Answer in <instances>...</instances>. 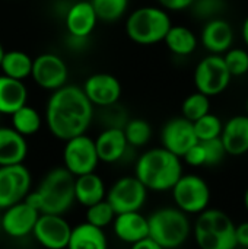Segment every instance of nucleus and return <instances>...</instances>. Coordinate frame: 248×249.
Instances as JSON below:
<instances>
[{
	"instance_id": "423d86ee",
	"label": "nucleus",
	"mask_w": 248,
	"mask_h": 249,
	"mask_svg": "<svg viewBox=\"0 0 248 249\" xmlns=\"http://www.w3.org/2000/svg\"><path fill=\"white\" fill-rule=\"evenodd\" d=\"M171 26V18L165 9L143 6L129 15L126 20V34L136 44L153 45L164 41Z\"/></svg>"
},
{
	"instance_id": "ea45409f",
	"label": "nucleus",
	"mask_w": 248,
	"mask_h": 249,
	"mask_svg": "<svg viewBox=\"0 0 248 249\" xmlns=\"http://www.w3.org/2000/svg\"><path fill=\"white\" fill-rule=\"evenodd\" d=\"M235 241L237 248L248 249V220L235 225Z\"/></svg>"
},
{
	"instance_id": "4468645a",
	"label": "nucleus",
	"mask_w": 248,
	"mask_h": 249,
	"mask_svg": "<svg viewBox=\"0 0 248 249\" xmlns=\"http://www.w3.org/2000/svg\"><path fill=\"white\" fill-rule=\"evenodd\" d=\"M161 143L165 150L181 159L194 144L199 143V140L196 137L193 123L183 117H177L162 127Z\"/></svg>"
},
{
	"instance_id": "f704fd0d",
	"label": "nucleus",
	"mask_w": 248,
	"mask_h": 249,
	"mask_svg": "<svg viewBox=\"0 0 248 249\" xmlns=\"http://www.w3.org/2000/svg\"><path fill=\"white\" fill-rule=\"evenodd\" d=\"M231 76H244L248 73V51L244 48H229L222 54Z\"/></svg>"
},
{
	"instance_id": "412c9836",
	"label": "nucleus",
	"mask_w": 248,
	"mask_h": 249,
	"mask_svg": "<svg viewBox=\"0 0 248 249\" xmlns=\"http://www.w3.org/2000/svg\"><path fill=\"white\" fill-rule=\"evenodd\" d=\"M221 142L227 155L243 156L248 153V117L235 115L229 118L221 133Z\"/></svg>"
},
{
	"instance_id": "1a4fd4ad",
	"label": "nucleus",
	"mask_w": 248,
	"mask_h": 249,
	"mask_svg": "<svg viewBox=\"0 0 248 249\" xmlns=\"http://www.w3.org/2000/svg\"><path fill=\"white\" fill-rule=\"evenodd\" d=\"M98 163L99 159L96 155L95 142L89 136L80 134L64 142L63 168L75 178L95 172Z\"/></svg>"
},
{
	"instance_id": "f03ea898",
	"label": "nucleus",
	"mask_w": 248,
	"mask_h": 249,
	"mask_svg": "<svg viewBox=\"0 0 248 249\" xmlns=\"http://www.w3.org/2000/svg\"><path fill=\"white\" fill-rule=\"evenodd\" d=\"M183 175L181 159L164 147H153L142 153L134 166V177L148 191H171Z\"/></svg>"
},
{
	"instance_id": "dca6fc26",
	"label": "nucleus",
	"mask_w": 248,
	"mask_h": 249,
	"mask_svg": "<svg viewBox=\"0 0 248 249\" xmlns=\"http://www.w3.org/2000/svg\"><path fill=\"white\" fill-rule=\"evenodd\" d=\"M39 213L29 207L25 201L16 203L3 210L0 226L1 231L10 238H25L32 233Z\"/></svg>"
},
{
	"instance_id": "9d476101",
	"label": "nucleus",
	"mask_w": 248,
	"mask_h": 249,
	"mask_svg": "<svg viewBox=\"0 0 248 249\" xmlns=\"http://www.w3.org/2000/svg\"><path fill=\"white\" fill-rule=\"evenodd\" d=\"M148 198V190L133 175L117 179L107 191L105 200L110 203L115 214L140 212Z\"/></svg>"
},
{
	"instance_id": "f3484780",
	"label": "nucleus",
	"mask_w": 248,
	"mask_h": 249,
	"mask_svg": "<svg viewBox=\"0 0 248 249\" xmlns=\"http://www.w3.org/2000/svg\"><path fill=\"white\" fill-rule=\"evenodd\" d=\"M200 42L210 54L222 55L234 42V29L231 23L222 18L210 19L202 29Z\"/></svg>"
},
{
	"instance_id": "39448f33",
	"label": "nucleus",
	"mask_w": 248,
	"mask_h": 249,
	"mask_svg": "<svg viewBox=\"0 0 248 249\" xmlns=\"http://www.w3.org/2000/svg\"><path fill=\"white\" fill-rule=\"evenodd\" d=\"M149 238L164 249L183 247L191 235V223L177 207H164L148 217Z\"/></svg>"
},
{
	"instance_id": "a19ab883",
	"label": "nucleus",
	"mask_w": 248,
	"mask_h": 249,
	"mask_svg": "<svg viewBox=\"0 0 248 249\" xmlns=\"http://www.w3.org/2000/svg\"><path fill=\"white\" fill-rule=\"evenodd\" d=\"M132 249H164L162 247H159L155 241H152L151 238H145L136 244L132 245Z\"/></svg>"
},
{
	"instance_id": "2f4dec72",
	"label": "nucleus",
	"mask_w": 248,
	"mask_h": 249,
	"mask_svg": "<svg viewBox=\"0 0 248 249\" xmlns=\"http://www.w3.org/2000/svg\"><path fill=\"white\" fill-rule=\"evenodd\" d=\"M98 120H99V123H101V125L104 128L123 130L130 118L127 115L126 108L120 102H115L113 105L98 108Z\"/></svg>"
},
{
	"instance_id": "c9c22d12",
	"label": "nucleus",
	"mask_w": 248,
	"mask_h": 249,
	"mask_svg": "<svg viewBox=\"0 0 248 249\" xmlns=\"http://www.w3.org/2000/svg\"><path fill=\"white\" fill-rule=\"evenodd\" d=\"M190 9L196 18L208 22L210 19L221 18L219 15L225 9V0H194Z\"/></svg>"
},
{
	"instance_id": "9b49d317",
	"label": "nucleus",
	"mask_w": 248,
	"mask_h": 249,
	"mask_svg": "<svg viewBox=\"0 0 248 249\" xmlns=\"http://www.w3.org/2000/svg\"><path fill=\"white\" fill-rule=\"evenodd\" d=\"M31 185L32 177L23 163L0 166V210L23 201L31 191Z\"/></svg>"
},
{
	"instance_id": "37998d69",
	"label": "nucleus",
	"mask_w": 248,
	"mask_h": 249,
	"mask_svg": "<svg viewBox=\"0 0 248 249\" xmlns=\"http://www.w3.org/2000/svg\"><path fill=\"white\" fill-rule=\"evenodd\" d=\"M244 206H246V210L248 212V188L246 190V193H244Z\"/></svg>"
},
{
	"instance_id": "7ed1b4c3",
	"label": "nucleus",
	"mask_w": 248,
	"mask_h": 249,
	"mask_svg": "<svg viewBox=\"0 0 248 249\" xmlns=\"http://www.w3.org/2000/svg\"><path fill=\"white\" fill-rule=\"evenodd\" d=\"M199 249H235V223L222 210L206 209L191 228Z\"/></svg>"
},
{
	"instance_id": "c03bdc74",
	"label": "nucleus",
	"mask_w": 248,
	"mask_h": 249,
	"mask_svg": "<svg viewBox=\"0 0 248 249\" xmlns=\"http://www.w3.org/2000/svg\"><path fill=\"white\" fill-rule=\"evenodd\" d=\"M3 55H4V48H3V45H1V42H0V63H1Z\"/></svg>"
},
{
	"instance_id": "aec40b11",
	"label": "nucleus",
	"mask_w": 248,
	"mask_h": 249,
	"mask_svg": "<svg viewBox=\"0 0 248 249\" xmlns=\"http://www.w3.org/2000/svg\"><path fill=\"white\" fill-rule=\"evenodd\" d=\"M113 229L115 236L129 245H133L145 238H149L148 217L140 212H130L117 214L113 222Z\"/></svg>"
},
{
	"instance_id": "58836bf2",
	"label": "nucleus",
	"mask_w": 248,
	"mask_h": 249,
	"mask_svg": "<svg viewBox=\"0 0 248 249\" xmlns=\"http://www.w3.org/2000/svg\"><path fill=\"white\" fill-rule=\"evenodd\" d=\"M194 0H158V3L161 4L162 9L165 10H184V9H190V6L193 4Z\"/></svg>"
},
{
	"instance_id": "bb28decb",
	"label": "nucleus",
	"mask_w": 248,
	"mask_h": 249,
	"mask_svg": "<svg viewBox=\"0 0 248 249\" xmlns=\"http://www.w3.org/2000/svg\"><path fill=\"white\" fill-rule=\"evenodd\" d=\"M0 70L1 74L23 82L26 77H31L32 58L26 53L19 50L4 51V55L0 63Z\"/></svg>"
},
{
	"instance_id": "79ce46f5",
	"label": "nucleus",
	"mask_w": 248,
	"mask_h": 249,
	"mask_svg": "<svg viewBox=\"0 0 248 249\" xmlns=\"http://www.w3.org/2000/svg\"><path fill=\"white\" fill-rule=\"evenodd\" d=\"M241 35H243V41H244V44L247 45V48H248V16L244 19V22H243Z\"/></svg>"
},
{
	"instance_id": "4be33fe9",
	"label": "nucleus",
	"mask_w": 248,
	"mask_h": 249,
	"mask_svg": "<svg viewBox=\"0 0 248 249\" xmlns=\"http://www.w3.org/2000/svg\"><path fill=\"white\" fill-rule=\"evenodd\" d=\"M28 155V142L12 127H0V166L20 165Z\"/></svg>"
},
{
	"instance_id": "e433bc0d",
	"label": "nucleus",
	"mask_w": 248,
	"mask_h": 249,
	"mask_svg": "<svg viewBox=\"0 0 248 249\" xmlns=\"http://www.w3.org/2000/svg\"><path fill=\"white\" fill-rule=\"evenodd\" d=\"M203 146L205 150V166H215L219 165L224 158L227 156L225 147L221 142V139H213V140H208V142H199Z\"/></svg>"
},
{
	"instance_id": "f8f14e48",
	"label": "nucleus",
	"mask_w": 248,
	"mask_h": 249,
	"mask_svg": "<svg viewBox=\"0 0 248 249\" xmlns=\"http://www.w3.org/2000/svg\"><path fill=\"white\" fill-rule=\"evenodd\" d=\"M31 77L41 89L54 92L67 85L69 70L61 57L53 53H44L32 60Z\"/></svg>"
},
{
	"instance_id": "6e6552de",
	"label": "nucleus",
	"mask_w": 248,
	"mask_h": 249,
	"mask_svg": "<svg viewBox=\"0 0 248 249\" xmlns=\"http://www.w3.org/2000/svg\"><path fill=\"white\" fill-rule=\"evenodd\" d=\"M193 79L196 90L210 98L221 95L229 86L232 76L222 55L209 54L197 63Z\"/></svg>"
},
{
	"instance_id": "f257e3e1",
	"label": "nucleus",
	"mask_w": 248,
	"mask_h": 249,
	"mask_svg": "<svg viewBox=\"0 0 248 249\" xmlns=\"http://www.w3.org/2000/svg\"><path fill=\"white\" fill-rule=\"evenodd\" d=\"M94 120V107L80 86L66 85L51 92L45 107L50 133L63 142L85 134Z\"/></svg>"
},
{
	"instance_id": "20e7f679",
	"label": "nucleus",
	"mask_w": 248,
	"mask_h": 249,
	"mask_svg": "<svg viewBox=\"0 0 248 249\" xmlns=\"http://www.w3.org/2000/svg\"><path fill=\"white\" fill-rule=\"evenodd\" d=\"M35 191L41 198L39 214L63 216L75 204V177L63 166L53 168Z\"/></svg>"
},
{
	"instance_id": "4c0bfd02",
	"label": "nucleus",
	"mask_w": 248,
	"mask_h": 249,
	"mask_svg": "<svg viewBox=\"0 0 248 249\" xmlns=\"http://www.w3.org/2000/svg\"><path fill=\"white\" fill-rule=\"evenodd\" d=\"M181 159H184V162L190 166H205L206 158H205V150L203 146L200 143L194 144Z\"/></svg>"
},
{
	"instance_id": "49530a36",
	"label": "nucleus",
	"mask_w": 248,
	"mask_h": 249,
	"mask_svg": "<svg viewBox=\"0 0 248 249\" xmlns=\"http://www.w3.org/2000/svg\"><path fill=\"white\" fill-rule=\"evenodd\" d=\"M28 249H37V248H28Z\"/></svg>"
},
{
	"instance_id": "2eb2a0df",
	"label": "nucleus",
	"mask_w": 248,
	"mask_h": 249,
	"mask_svg": "<svg viewBox=\"0 0 248 249\" xmlns=\"http://www.w3.org/2000/svg\"><path fill=\"white\" fill-rule=\"evenodd\" d=\"M82 90L92 107L102 108L120 101L121 83L110 73H95L85 80Z\"/></svg>"
},
{
	"instance_id": "5701e85b",
	"label": "nucleus",
	"mask_w": 248,
	"mask_h": 249,
	"mask_svg": "<svg viewBox=\"0 0 248 249\" xmlns=\"http://www.w3.org/2000/svg\"><path fill=\"white\" fill-rule=\"evenodd\" d=\"M107 188L104 179L92 172L75 178V203L83 207H91L102 200H105Z\"/></svg>"
},
{
	"instance_id": "c85d7f7f",
	"label": "nucleus",
	"mask_w": 248,
	"mask_h": 249,
	"mask_svg": "<svg viewBox=\"0 0 248 249\" xmlns=\"http://www.w3.org/2000/svg\"><path fill=\"white\" fill-rule=\"evenodd\" d=\"M123 133L129 147L133 149L146 146L152 139V127L146 120L142 118H130L124 125Z\"/></svg>"
},
{
	"instance_id": "b1692460",
	"label": "nucleus",
	"mask_w": 248,
	"mask_h": 249,
	"mask_svg": "<svg viewBox=\"0 0 248 249\" xmlns=\"http://www.w3.org/2000/svg\"><path fill=\"white\" fill-rule=\"evenodd\" d=\"M28 102V88L22 80L0 74V114L12 115Z\"/></svg>"
},
{
	"instance_id": "a211bd4d",
	"label": "nucleus",
	"mask_w": 248,
	"mask_h": 249,
	"mask_svg": "<svg viewBox=\"0 0 248 249\" xmlns=\"http://www.w3.org/2000/svg\"><path fill=\"white\" fill-rule=\"evenodd\" d=\"M98 18L95 15V10L88 0H80L73 3L64 15V25L67 29V34L72 36L79 38H88L95 26H96Z\"/></svg>"
},
{
	"instance_id": "cd10ccee",
	"label": "nucleus",
	"mask_w": 248,
	"mask_h": 249,
	"mask_svg": "<svg viewBox=\"0 0 248 249\" xmlns=\"http://www.w3.org/2000/svg\"><path fill=\"white\" fill-rule=\"evenodd\" d=\"M10 117H12V128L25 139L37 134L42 124V118L39 112L34 107H29L28 104L19 108L16 112H13Z\"/></svg>"
},
{
	"instance_id": "0eeeda50",
	"label": "nucleus",
	"mask_w": 248,
	"mask_h": 249,
	"mask_svg": "<svg viewBox=\"0 0 248 249\" xmlns=\"http://www.w3.org/2000/svg\"><path fill=\"white\" fill-rule=\"evenodd\" d=\"M175 207L183 213L200 214L209 209L210 203V188L208 182L194 174L181 175L177 184L171 190Z\"/></svg>"
},
{
	"instance_id": "6ab92c4d",
	"label": "nucleus",
	"mask_w": 248,
	"mask_h": 249,
	"mask_svg": "<svg viewBox=\"0 0 248 249\" xmlns=\"http://www.w3.org/2000/svg\"><path fill=\"white\" fill-rule=\"evenodd\" d=\"M94 142L98 159L104 163L120 162L130 149L123 130L118 128H104Z\"/></svg>"
},
{
	"instance_id": "de8ad7c7",
	"label": "nucleus",
	"mask_w": 248,
	"mask_h": 249,
	"mask_svg": "<svg viewBox=\"0 0 248 249\" xmlns=\"http://www.w3.org/2000/svg\"><path fill=\"white\" fill-rule=\"evenodd\" d=\"M235 249H241V248H235Z\"/></svg>"
},
{
	"instance_id": "473e14b6",
	"label": "nucleus",
	"mask_w": 248,
	"mask_h": 249,
	"mask_svg": "<svg viewBox=\"0 0 248 249\" xmlns=\"http://www.w3.org/2000/svg\"><path fill=\"white\" fill-rule=\"evenodd\" d=\"M222 121L215 114H206L205 117L199 118L193 123V128L199 142H208L213 139H219L222 133Z\"/></svg>"
},
{
	"instance_id": "c756f323",
	"label": "nucleus",
	"mask_w": 248,
	"mask_h": 249,
	"mask_svg": "<svg viewBox=\"0 0 248 249\" xmlns=\"http://www.w3.org/2000/svg\"><path fill=\"white\" fill-rule=\"evenodd\" d=\"M98 20L115 22L124 16L129 7V0H89Z\"/></svg>"
},
{
	"instance_id": "72a5a7b5",
	"label": "nucleus",
	"mask_w": 248,
	"mask_h": 249,
	"mask_svg": "<svg viewBox=\"0 0 248 249\" xmlns=\"http://www.w3.org/2000/svg\"><path fill=\"white\" fill-rule=\"evenodd\" d=\"M115 212L110 206L107 200H102L91 207L86 209V223L98 228V229H105L107 226L113 225L115 219Z\"/></svg>"
},
{
	"instance_id": "ddd939ff",
	"label": "nucleus",
	"mask_w": 248,
	"mask_h": 249,
	"mask_svg": "<svg viewBox=\"0 0 248 249\" xmlns=\"http://www.w3.org/2000/svg\"><path fill=\"white\" fill-rule=\"evenodd\" d=\"M72 233L70 223L57 214H39L32 235L45 249H66Z\"/></svg>"
},
{
	"instance_id": "7c9ffc66",
	"label": "nucleus",
	"mask_w": 248,
	"mask_h": 249,
	"mask_svg": "<svg viewBox=\"0 0 248 249\" xmlns=\"http://www.w3.org/2000/svg\"><path fill=\"white\" fill-rule=\"evenodd\" d=\"M210 112V98L200 93V92H194L191 95H189L181 105V117L194 123L199 118L205 117L206 114Z\"/></svg>"
},
{
	"instance_id": "a878e982",
	"label": "nucleus",
	"mask_w": 248,
	"mask_h": 249,
	"mask_svg": "<svg viewBox=\"0 0 248 249\" xmlns=\"http://www.w3.org/2000/svg\"><path fill=\"white\" fill-rule=\"evenodd\" d=\"M164 42L172 54L180 57L193 54L199 45V39L194 35V32L183 25H177V26L172 25L167 32Z\"/></svg>"
},
{
	"instance_id": "a18cd8bd",
	"label": "nucleus",
	"mask_w": 248,
	"mask_h": 249,
	"mask_svg": "<svg viewBox=\"0 0 248 249\" xmlns=\"http://www.w3.org/2000/svg\"><path fill=\"white\" fill-rule=\"evenodd\" d=\"M246 109H247V117H248V99H247V104H246Z\"/></svg>"
},
{
	"instance_id": "393cba45",
	"label": "nucleus",
	"mask_w": 248,
	"mask_h": 249,
	"mask_svg": "<svg viewBox=\"0 0 248 249\" xmlns=\"http://www.w3.org/2000/svg\"><path fill=\"white\" fill-rule=\"evenodd\" d=\"M66 249H108V241L102 229L83 222L72 228Z\"/></svg>"
}]
</instances>
